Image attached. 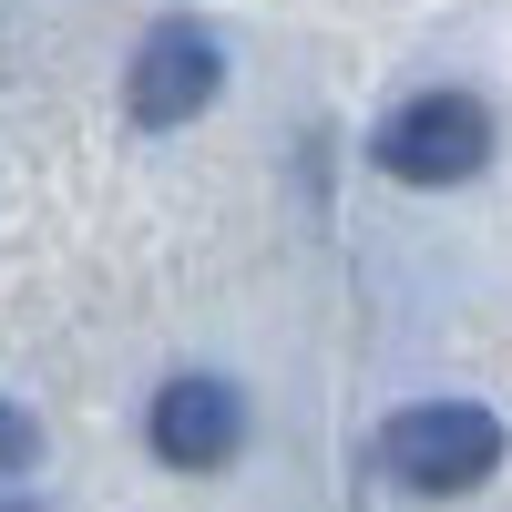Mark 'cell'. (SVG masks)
<instances>
[{
	"mask_svg": "<svg viewBox=\"0 0 512 512\" xmlns=\"http://www.w3.org/2000/svg\"><path fill=\"white\" fill-rule=\"evenodd\" d=\"M0 512H41V502H0Z\"/></svg>",
	"mask_w": 512,
	"mask_h": 512,
	"instance_id": "8992f818",
	"label": "cell"
},
{
	"mask_svg": "<svg viewBox=\"0 0 512 512\" xmlns=\"http://www.w3.org/2000/svg\"><path fill=\"white\" fill-rule=\"evenodd\" d=\"M379 461H390L410 492H472V482H492V461H502V420L482 400H420V410L390 420Z\"/></svg>",
	"mask_w": 512,
	"mask_h": 512,
	"instance_id": "3957f363",
	"label": "cell"
},
{
	"mask_svg": "<svg viewBox=\"0 0 512 512\" xmlns=\"http://www.w3.org/2000/svg\"><path fill=\"white\" fill-rule=\"evenodd\" d=\"M144 431H154V461H175V472H216V461H236V441H246V400H236V379L185 369V379L154 390Z\"/></svg>",
	"mask_w": 512,
	"mask_h": 512,
	"instance_id": "277c9868",
	"label": "cell"
},
{
	"mask_svg": "<svg viewBox=\"0 0 512 512\" xmlns=\"http://www.w3.org/2000/svg\"><path fill=\"white\" fill-rule=\"evenodd\" d=\"M31 451H41V431H31V410H11V400H0V472H21Z\"/></svg>",
	"mask_w": 512,
	"mask_h": 512,
	"instance_id": "5b68a950",
	"label": "cell"
},
{
	"mask_svg": "<svg viewBox=\"0 0 512 512\" xmlns=\"http://www.w3.org/2000/svg\"><path fill=\"white\" fill-rule=\"evenodd\" d=\"M369 164L390 185H472L482 164H492V113L472 93H410L369 134Z\"/></svg>",
	"mask_w": 512,
	"mask_h": 512,
	"instance_id": "6da1fadb",
	"label": "cell"
},
{
	"mask_svg": "<svg viewBox=\"0 0 512 512\" xmlns=\"http://www.w3.org/2000/svg\"><path fill=\"white\" fill-rule=\"evenodd\" d=\"M216 93H226V41L205 31L195 11L154 21L144 52H134V72H123V113H134L144 134H175V123H195Z\"/></svg>",
	"mask_w": 512,
	"mask_h": 512,
	"instance_id": "7a4b0ae2",
	"label": "cell"
}]
</instances>
